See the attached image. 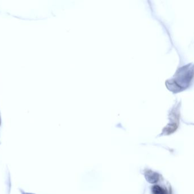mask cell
Listing matches in <instances>:
<instances>
[{
  "label": "cell",
  "instance_id": "1",
  "mask_svg": "<svg viewBox=\"0 0 194 194\" xmlns=\"http://www.w3.org/2000/svg\"><path fill=\"white\" fill-rule=\"evenodd\" d=\"M153 189L154 194H166L165 191L159 186H154Z\"/></svg>",
  "mask_w": 194,
  "mask_h": 194
}]
</instances>
